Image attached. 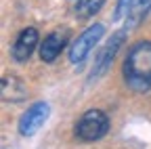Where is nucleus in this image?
I'll return each mask as SVG.
<instances>
[{
  "instance_id": "obj_1",
  "label": "nucleus",
  "mask_w": 151,
  "mask_h": 149,
  "mask_svg": "<svg viewBox=\"0 0 151 149\" xmlns=\"http://www.w3.org/2000/svg\"><path fill=\"white\" fill-rule=\"evenodd\" d=\"M124 80L134 92H147L151 88V42L139 40L132 44L124 61Z\"/></svg>"
},
{
  "instance_id": "obj_2",
  "label": "nucleus",
  "mask_w": 151,
  "mask_h": 149,
  "mask_svg": "<svg viewBox=\"0 0 151 149\" xmlns=\"http://www.w3.org/2000/svg\"><path fill=\"white\" fill-rule=\"evenodd\" d=\"M109 130V118L101 109H88L82 114V118L76 122V137L84 143L99 141Z\"/></svg>"
},
{
  "instance_id": "obj_3",
  "label": "nucleus",
  "mask_w": 151,
  "mask_h": 149,
  "mask_svg": "<svg viewBox=\"0 0 151 149\" xmlns=\"http://www.w3.org/2000/svg\"><path fill=\"white\" fill-rule=\"evenodd\" d=\"M103 34H105V25L103 23H94L90 27H86L78 38H76L71 42V48H69V61L76 65V63H82L86 57H88V53L99 44V40L103 38Z\"/></svg>"
},
{
  "instance_id": "obj_4",
  "label": "nucleus",
  "mask_w": 151,
  "mask_h": 149,
  "mask_svg": "<svg viewBox=\"0 0 151 149\" xmlns=\"http://www.w3.org/2000/svg\"><path fill=\"white\" fill-rule=\"evenodd\" d=\"M48 114H50V109H48V103H44V101H38V103L29 105V109L21 116V120H19V132L23 137L36 135L38 130L44 126Z\"/></svg>"
},
{
  "instance_id": "obj_5",
  "label": "nucleus",
  "mask_w": 151,
  "mask_h": 149,
  "mask_svg": "<svg viewBox=\"0 0 151 149\" xmlns=\"http://www.w3.org/2000/svg\"><path fill=\"white\" fill-rule=\"evenodd\" d=\"M126 38V32L122 30V32H116L111 36V40L103 46V50L99 53V57H97V61H94V67H92V78H101L103 73L111 67V63H113V57H116V53L120 50V46H122V40Z\"/></svg>"
},
{
  "instance_id": "obj_6",
  "label": "nucleus",
  "mask_w": 151,
  "mask_h": 149,
  "mask_svg": "<svg viewBox=\"0 0 151 149\" xmlns=\"http://www.w3.org/2000/svg\"><path fill=\"white\" fill-rule=\"evenodd\" d=\"M38 42H40V36H38V30H36V27H25V30H21V34L17 36V40H15V44H13V50H11V53H13V59L19 61V63H21V61H27Z\"/></svg>"
},
{
  "instance_id": "obj_7",
  "label": "nucleus",
  "mask_w": 151,
  "mask_h": 149,
  "mask_svg": "<svg viewBox=\"0 0 151 149\" xmlns=\"http://www.w3.org/2000/svg\"><path fill=\"white\" fill-rule=\"evenodd\" d=\"M67 42V32H52L48 34L44 42H40V59L44 63H52L57 57L61 55Z\"/></svg>"
},
{
  "instance_id": "obj_8",
  "label": "nucleus",
  "mask_w": 151,
  "mask_h": 149,
  "mask_svg": "<svg viewBox=\"0 0 151 149\" xmlns=\"http://www.w3.org/2000/svg\"><path fill=\"white\" fill-rule=\"evenodd\" d=\"M23 97H25L23 84L19 82L15 76H4V78H2V99L17 103V101H21Z\"/></svg>"
},
{
  "instance_id": "obj_9",
  "label": "nucleus",
  "mask_w": 151,
  "mask_h": 149,
  "mask_svg": "<svg viewBox=\"0 0 151 149\" xmlns=\"http://www.w3.org/2000/svg\"><path fill=\"white\" fill-rule=\"evenodd\" d=\"M149 11H151V0H137L134 6H132V11L128 13V25L130 27H137L149 15Z\"/></svg>"
},
{
  "instance_id": "obj_10",
  "label": "nucleus",
  "mask_w": 151,
  "mask_h": 149,
  "mask_svg": "<svg viewBox=\"0 0 151 149\" xmlns=\"http://www.w3.org/2000/svg\"><path fill=\"white\" fill-rule=\"evenodd\" d=\"M105 0H78L76 4V15L86 19V17H92L94 13H99Z\"/></svg>"
},
{
  "instance_id": "obj_11",
  "label": "nucleus",
  "mask_w": 151,
  "mask_h": 149,
  "mask_svg": "<svg viewBox=\"0 0 151 149\" xmlns=\"http://www.w3.org/2000/svg\"><path fill=\"white\" fill-rule=\"evenodd\" d=\"M132 6H134V0H118V4H116V13H113V19L120 21L124 15H128L132 11Z\"/></svg>"
}]
</instances>
